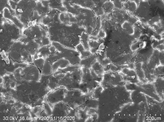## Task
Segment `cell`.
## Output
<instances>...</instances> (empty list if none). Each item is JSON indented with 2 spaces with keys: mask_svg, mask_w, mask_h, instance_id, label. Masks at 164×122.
Here are the masks:
<instances>
[{
  "mask_svg": "<svg viewBox=\"0 0 164 122\" xmlns=\"http://www.w3.org/2000/svg\"><path fill=\"white\" fill-rule=\"evenodd\" d=\"M82 67L79 63L71 65L58 70L65 73L59 80L60 87H64L68 90L75 89L80 90V84L82 79Z\"/></svg>",
  "mask_w": 164,
  "mask_h": 122,
  "instance_id": "obj_1",
  "label": "cell"
},
{
  "mask_svg": "<svg viewBox=\"0 0 164 122\" xmlns=\"http://www.w3.org/2000/svg\"><path fill=\"white\" fill-rule=\"evenodd\" d=\"M91 68L86 66L81 67L82 79L80 84V91L87 92L96 87L100 82L98 81V78L91 73Z\"/></svg>",
  "mask_w": 164,
  "mask_h": 122,
  "instance_id": "obj_2",
  "label": "cell"
},
{
  "mask_svg": "<svg viewBox=\"0 0 164 122\" xmlns=\"http://www.w3.org/2000/svg\"><path fill=\"white\" fill-rule=\"evenodd\" d=\"M83 93L79 90L75 89H66L65 92L62 102L71 108L76 106L77 102L81 99Z\"/></svg>",
  "mask_w": 164,
  "mask_h": 122,
  "instance_id": "obj_3",
  "label": "cell"
},
{
  "mask_svg": "<svg viewBox=\"0 0 164 122\" xmlns=\"http://www.w3.org/2000/svg\"><path fill=\"white\" fill-rule=\"evenodd\" d=\"M70 64L68 60L63 58H60L52 64L51 73H55L58 70V68L62 69L66 67Z\"/></svg>",
  "mask_w": 164,
  "mask_h": 122,
  "instance_id": "obj_4",
  "label": "cell"
},
{
  "mask_svg": "<svg viewBox=\"0 0 164 122\" xmlns=\"http://www.w3.org/2000/svg\"><path fill=\"white\" fill-rule=\"evenodd\" d=\"M138 3L136 2V1L128 0L123 3V7L124 9L133 12L136 9L138 6Z\"/></svg>",
  "mask_w": 164,
  "mask_h": 122,
  "instance_id": "obj_5",
  "label": "cell"
},
{
  "mask_svg": "<svg viewBox=\"0 0 164 122\" xmlns=\"http://www.w3.org/2000/svg\"><path fill=\"white\" fill-rule=\"evenodd\" d=\"M52 65L48 60H45L41 70L42 74H48L51 73Z\"/></svg>",
  "mask_w": 164,
  "mask_h": 122,
  "instance_id": "obj_6",
  "label": "cell"
},
{
  "mask_svg": "<svg viewBox=\"0 0 164 122\" xmlns=\"http://www.w3.org/2000/svg\"><path fill=\"white\" fill-rule=\"evenodd\" d=\"M123 28L126 29L130 35H133L134 34V28L130 23L128 22H125L123 25Z\"/></svg>",
  "mask_w": 164,
  "mask_h": 122,
  "instance_id": "obj_7",
  "label": "cell"
},
{
  "mask_svg": "<svg viewBox=\"0 0 164 122\" xmlns=\"http://www.w3.org/2000/svg\"><path fill=\"white\" fill-rule=\"evenodd\" d=\"M45 59L42 58L33 60V63L41 71Z\"/></svg>",
  "mask_w": 164,
  "mask_h": 122,
  "instance_id": "obj_8",
  "label": "cell"
},
{
  "mask_svg": "<svg viewBox=\"0 0 164 122\" xmlns=\"http://www.w3.org/2000/svg\"><path fill=\"white\" fill-rule=\"evenodd\" d=\"M143 43L141 41H138L133 44L131 47L132 51H134L139 48L143 47Z\"/></svg>",
  "mask_w": 164,
  "mask_h": 122,
  "instance_id": "obj_9",
  "label": "cell"
},
{
  "mask_svg": "<svg viewBox=\"0 0 164 122\" xmlns=\"http://www.w3.org/2000/svg\"><path fill=\"white\" fill-rule=\"evenodd\" d=\"M14 66L16 68H26L29 65L25 62L22 63H18L15 62L13 63Z\"/></svg>",
  "mask_w": 164,
  "mask_h": 122,
  "instance_id": "obj_10",
  "label": "cell"
},
{
  "mask_svg": "<svg viewBox=\"0 0 164 122\" xmlns=\"http://www.w3.org/2000/svg\"><path fill=\"white\" fill-rule=\"evenodd\" d=\"M163 42L164 39H163L158 41L155 42L153 44V48L155 49H156V48L157 46L159 45L163 44Z\"/></svg>",
  "mask_w": 164,
  "mask_h": 122,
  "instance_id": "obj_11",
  "label": "cell"
},
{
  "mask_svg": "<svg viewBox=\"0 0 164 122\" xmlns=\"http://www.w3.org/2000/svg\"><path fill=\"white\" fill-rule=\"evenodd\" d=\"M156 49L160 51H162L164 50V44H162L158 45L156 47Z\"/></svg>",
  "mask_w": 164,
  "mask_h": 122,
  "instance_id": "obj_12",
  "label": "cell"
},
{
  "mask_svg": "<svg viewBox=\"0 0 164 122\" xmlns=\"http://www.w3.org/2000/svg\"><path fill=\"white\" fill-rule=\"evenodd\" d=\"M69 14H72V13H71V12H69Z\"/></svg>",
  "mask_w": 164,
  "mask_h": 122,
  "instance_id": "obj_13",
  "label": "cell"
},
{
  "mask_svg": "<svg viewBox=\"0 0 164 122\" xmlns=\"http://www.w3.org/2000/svg\"><path fill=\"white\" fill-rule=\"evenodd\" d=\"M95 31L96 32H97L98 31V30L97 29H96Z\"/></svg>",
  "mask_w": 164,
  "mask_h": 122,
  "instance_id": "obj_14",
  "label": "cell"
},
{
  "mask_svg": "<svg viewBox=\"0 0 164 122\" xmlns=\"http://www.w3.org/2000/svg\"><path fill=\"white\" fill-rule=\"evenodd\" d=\"M78 28H80V27H78Z\"/></svg>",
  "mask_w": 164,
  "mask_h": 122,
  "instance_id": "obj_15",
  "label": "cell"
}]
</instances>
